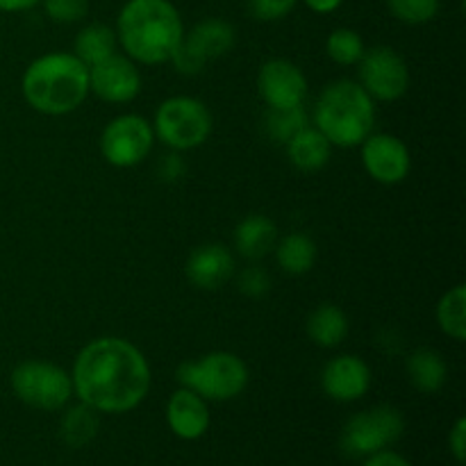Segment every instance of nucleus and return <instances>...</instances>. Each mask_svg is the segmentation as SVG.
<instances>
[{
  "mask_svg": "<svg viewBox=\"0 0 466 466\" xmlns=\"http://www.w3.org/2000/svg\"><path fill=\"white\" fill-rule=\"evenodd\" d=\"M73 394L98 414H123L148 396L146 355L121 337H98L73 362Z\"/></svg>",
  "mask_w": 466,
  "mask_h": 466,
  "instance_id": "f257e3e1",
  "label": "nucleus"
},
{
  "mask_svg": "<svg viewBox=\"0 0 466 466\" xmlns=\"http://www.w3.org/2000/svg\"><path fill=\"white\" fill-rule=\"evenodd\" d=\"M185 36L171 0H127L116 21V39L132 62L157 66L171 62Z\"/></svg>",
  "mask_w": 466,
  "mask_h": 466,
  "instance_id": "f03ea898",
  "label": "nucleus"
},
{
  "mask_svg": "<svg viewBox=\"0 0 466 466\" xmlns=\"http://www.w3.org/2000/svg\"><path fill=\"white\" fill-rule=\"evenodd\" d=\"M25 103L46 116H64L89 96V66L73 53H48L30 62L21 77Z\"/></svg>",
  "mask_w": 466,
  "mask_h": 466,
  "instance_id": "7ed1b4c3",
  "label": "nucleus"
},
{
  "mask_svg": "<svg viewBox=\"0 0 466 466\" xmlns=\"http://www.w3.org/2000/svg\"><path fill=\"white\" fill-rule=\"evenodd\" d=\"M376 126V105L360 82H330L314 105V127L339 148L362 144Z\"/></svg>",
  "mask_w": 466,
  "mask_h": 466,
  "instance_id": "20e7f679",
  "label": "nucleus"
},
{
  "mask_svg": "<svg viewBox=\"0 0 466 466\" xmlns=\"http://www.w3.org/2000/svg\"><path fill=\"white\" fill-rule=\"evenodd\" d=\"M177 382L205 400H232L248 387V367L228 350H214L177 367Z\"/></svg>",
  "mask_w": 466,
  "mask_h": 466,
  "instance_id": "39448f33",
  "label": "nucleus"
},
{
  "mask_svg": "<svg viewBox=\"0 0 466 466\" xmlns=\"http://www.w3.org/2000/svg\"><path fill=\"white\" fill-rule=\"evenodd\" d=\"M153 130L171 150L198 148L212 135V114L194 96H171L155 112Z\"/></svg>",
  "mask_w": 466,
  "mask_h": 466,
  "instance_id": "423d86ee",
  "label": "nucleus"
},
{
  "mask_svg": "<svg viewBox=\"0 0 466 466\" xmlns=\"http://www.w3.org/2000/svg\"><path fill=\"white\" fill-rule=\"evenodd\" d=\"M9 385L21 403L35 410H62L73 399L71 373L44 360H25L16 364Z\"/></svg>",
  "mask_w": 466,
  "mask_h": 466,
  "instance_id": "0eeeda50",
  "label": "nucleus"
},
{
  "mask_svg": "<svg viewBox=\"0 0 466 466\" xmlns=\"http://www.w3.org/2000/svg\"><path fill=\"white\" fill-rule=\"evenodd\" d=\"M405 431L403 414L391 405L364 410L346 421L341 432V451L350 458H369L400 440Z\"/></svg>",
  "mask_w": 466,
  "mask_h": 466,
  "instance_id": "6e6552de",
  "label": "nucleus"
},
{
  "mask_svg": "<svg viewBox=\"0 0 466 466\" xmlns=\"http://www.w3.org/2000/svg\"><path fill=\"white\" fill-rule=\"evenodd\" d=\"M153 144V126L139 114H121L112 118L100 135V153L116 168H132L144 162Z\"/></svg>",
  "mask_w": 466,
  "mask_h": 466,
  "instance_id": "1a4fd4ad",
  "label": "nucleus"
},
{
  "mask_svg": "<svg viewBox=\"0 0 466 466\" xmlns=\"http://www.w3.org/2000/svg\"><path fill=\"white\" fill-rule=\"evenodd\" d=\"M235 46V27L223 18H205L196 23L189 35L182 36V44L171 62L185 76H196L212 59L223 57Z\"/></svg>",
  "mask_w": 466,
  "mask_h": 466,
  "instance_id": "9d476101",
  "label": "nucleus"
},
{
  "mask_svg": "<svg viewBox=\"0 0 466 466\" xmlns=\"http://www.w3.org/2000/svg\"><path fill=\"white\" fill-rule=\"evenodd\" d=\"M360 85L373 100L391 103L403 98L410 86V68L390 46L364 50L360 59Z\"/></svg>",
  "mask_w": 466,
  "mask_h": 466,
  "instance_id": "9b49d317",
  "label": "nucleus"
},
{
  "mask_svg": "<svg viewBox=\"0 0 466 466\" xmlns=\"http://www.w3.org/2000/svg\"><path fill=\"white\" fill-rule=\"evenodd\" d=\"M364 171L380 185H400L412 171V155L403 139L376 132L362 141Z\"/></svg>",
  "mask_w": 466,
  "mask_h": 466,
  "instance_id": "f8f14e48",
  "label": "nucleus"
},
{
  "mask_svg": "<svg viewBox=\"0 0 466 466\" xmlns=\"http://www.w3.org/2000/svg\"><path fill=\"white\" fill-rule=\"evenodd\" d=\"M258 91L268 109L299 107L308 96V77L289 59H268L258 73Z\"/></svg>",
  "mask_w": 466,
  "mask_h": 466,
  "instance_id": "ddd939ff",
  "label": "nucleus"
},
{
  "mask_svg": "<svg viewBox=\"0 0 466 466\" xmlns=\"http://www.w3.org/2000/svg\"><path fill=\"white\" fill-rule=\"evenodd\" d=\"M89 91L105 103H130L141 91L139 68L127 55L114 53L112 57L89 66Z\"/></svg>",
  "mask_w": 466,
  "mask_h": 466,
  "instance_id": "4468645a",
  "label": "nucleus"
},
{
  "mask_svg": "<svg viewBox=\"0 0 466 466\" xmlns=\"http://www.w3.org/2000/svg\"><path fill=\"white\" fill-rule=\"evenodd\" d=\"M321 387L337 403H353L371 387V369L358 355H337L323 367Z\"/></svg>",
  "mask_w": 466,
  "mask_h": 466,
  "instance_id": "2eb2a0df",
  "label": "nucleus"
},
{
  "mask_svg": "<svg viewBox=\"0 0 466 466\" xmlns=\"http://www.w3.org/2000/svg\"><path fill=\"white\" fill-rule=\"evenodd\" d=\"M185 273L196 289H221L235 276V255L223 244H203L189 255Z\"/></svg>",
  "mask_w": 466,
  "mask_h": 466,
  "instance_id": "dca6fc26",
  "label": "nucleus"
},
{
  "mask_svg": "<svg viewBox=\"0 0 466 466\" xmlns=\"http://www.w3.org/2000/svg\"><path fill=\"white\" fill-rule=\"evenodd\" d=\"M209 421L212 417L203 396L187 387L173 391L167 403V423L173 435L185 441L200 440L209 431Z\"/></svg>",
  "mask_w": 466,
  "mask_h": 466,
  "instance_id": "f3484780",
  "label": "nucleus"
},
{
  "mask_svg": "<svg viewBox=\"0 0 466 466\" xmlns=\"http://www.w3.org/2000/svg\"><path fill=\"white\" fill-rule=\"evenodd\" d=\"M276 223L262 214H250L235 230V248L246 259H262L264 255L276 248Z\"/></svg>",
  "mask_w": 466,
  "mask_h": 466,
  "instance_id": "a211bd4d",
  "label": "nucleus"
},
{
  "mask_svg": "<svg viewBox=\"0 0 466 466\" xmlns=\"http://www.w3.org/2000/svg\"><path fill=\"white\" fill-rule=\"evenodd\" d=\"M285 146L287 155H289V162L294 164L299 171L312 173L330 162L332 144L317 130V127L305 126L303 130L296 132Z\"/></svg>",
  "mask_w": 466,
  "mask_h": 466,
  "instance_id": "6ab92c4d",
  "label": "nucleus"
},
{
  "mask_svg": "<svg viewBox=\"0 0 466 466\" xmlns=\"http://www.w3.org/2000/svg\"><path fill=\"white\" fill-rule=\"evenodd\" d=\"M405 371L410 382L423 394H435L444 387L449 378V364L441 358V353L432 349H419L405 360Z\"/></svg>",
  "mask_w": 466,
  "mask_h": 466,
  "instance_id": "aec40b11",
  "label": "nucleus"
},
{
  "mask_svg": "<svg viewBox=\"0 0 466 466\" xmlns=\"http://www.w3.org/2000/svg\"><path fill=\"white\" fill-rule=\"evenodd\" d=\"M308 337L321 349H335L349 335V319H346L344 309L337 305L323 303L314 309L305 323Z\"/></svg>",
  "mask_w": 466,
  "mask_h": 466,
  "instance_id": "412c9836",
  "label": "nucleus"
},
{
  "mask_svg": "<svg viewBox=\"0 0 466 466\" xmlns=\"http://www.w3.org/2000/svg\"><path fill=\"white\" fill-rule=\"evenodd\" d=\"M276 262L278 267L291 276H303V273L312 271L317 264V244L312 237L303 235V232H291L285 239L276 241Z\"/></svg>",
  "mask_w": 466,
  "mask_h": 466,
  "instance_id": "4be33fe9",
  "label": "nucleus"
},
{
  "mask_svg": "<svg viewBox=\"0 0 466 466\" xmlns=\"http://www.w3.org/2000/svg\"><path fill=\"white\" fill-rule=\"evenodd\" d=\"M116 32L112 27L103 25V23H91V25L82 27L76 36V44H73V50H76V57L82 59L86 66H94V64L103 62V59L112 57L116 53Z\"/></svg>",
  "mask_w": 466,
  "mask_h": 466,
  "instance_id": "5701e85b",
  "label": "nucleus"
},
{
  "mask_svg": "<svg viewBox=\"0 0 466 466\" xmlns=\"http://www.w3.org/2000/svg\"><path fill=\"white\" fill-rule=\"evenodd\" d=\"M100 419L98 412L89 405L80 403L76 408L68 410L62 417V426H59V435H62L64 444L71 449H80V446L89 444L96 435H98Z\"/></svg>",
  "mask_w": 466,
  "mask_h": 466,
  "instance_id": "b1692460",
  "label": "nucleus"
},
{
  "mask_svg": "<svg viewBox=\"0 0 466 466\" xmlns=\"http://www.w3.org/2000/svg\"><path fill=\"white\" fill-rule=\"evenodd\" d=\"M437 323L451 339H466V287L455 285L437 303Z\"/></svg>",
  "mask_w": 466,
  "mask_h": 466,
  "instance_id": "393cba45",
  "label": "nucleus"
},
{
  "mask_svg": "<svg viewBox=\"0 0 466 466\" xmlns=\"http://www.w3.org/2000/svg\"><path fill=\"white\" fill-rule=\"evenodd\" d=\"M364 41L362 36L358 35L350 27H337V30L330 32L326 41V53L328 57L335 64H341V66H353L362 59L364 55Z\"/></svg>",
  "mask_w": 466,
  "mask_h": 466,
  "instance_id": "a878e982",
  "label": "nucleus"
},
{
  "mask_svg": "<svg viewBox=\"0 0 466 466\" xmlns=\"http://www.w3.org/2000/svg\"><path fill=\"white\" fill-rule=\"evenodd\" d=\"M305 126H308V114H305L303 105L287 109H268L267 114V132L278 144H287Z\"/></svg>",
  "mask_w": 466,
  "mask_h": 466,
  "instance_id": "bb28decb",
  "label": "nucleus"
},
{
  "mask_svg": "<svg viewBox=\"0 0 466 466\" xmlns=\"http://www.w3.org/2000/svg\"><path fill=\"white\" fill-rule=\"evenodd\" d=\"M440 0H387L391 16L408 25H423L440 14Z\"/></svg>",
  "mask_w": 466,
  "mask_h": 466,
  "instance_id": "cd10ccee",
  "label": "nucleus"
},
{
  "mask_svg": "<svg viewBox=\"0 0 466 466\" xmlns=\"http://www.w3.org/2000/svg\"><path fill=\"white\" fill-rule=\"evenodd\" d=\"M46 16L55 23H77L89 12V0H41Z\"/></svg>",
  "mask_w": 466,
  "mask_h": 466,
  "instance_id": "c85d7f7f",
  "label": "nucleus"
},
{
  "mask_svg": "<svg viewBox=\"0 0 466 466\" xmlns=\"http://www.w3.org/2000/svg\"><path fill=\"white\" fill-rule=\"evenodd\" d=\"M299 0H248V12L258 21H280L289 16Z\"/></svg>",
  "mask_w": 466,
  "mask_h": 466,
  "instance_id": "c756f323",
  "label": "nucleus"
},
{
  "mask_svg": "<svg viewBox=\"0 0 466 466\" xmlns=\"http://www.w3.org/2000/svg\"><path fill=\"white\" fill-rule=\"evenodd\" d=\"M271 289V278L267 276V271L259 267H250L246 271H241L239 276V291L250 299H262L267 291Z\"/></svg>",
  "mask_w": 466,
  "mask_h": 466,
  "instance_id": "7c9ffc66",
  "label": "nucleus"
},
{
  "mask_svg": "<svg viewBox=\"0 0 466 466\" xmlns=\"http://www.w3.org/2000/svg\"><path fill=\"white\" fill-rule=\"evenodd\" d=\"M449 449L460 464L466 462V421L460 417L449 432Z\"/></svg>",
  "mask_w": 466,
  "mask_h": 466,
  "instance_id": "2f4dec72",
  "label": "nucleus"
},
{
  "mask_svg": "<svg viewBox=\"0 0 466 466\" xmlns=\"http://www.w3.org/2000/svg\"><path fill=\"white\" fill-rule=\"evenodd\" d=\"M364 466H410V462L403 458V455L385 449V451H378V453L369 455Z\"/></svg>",
  "mask_w": 466,
  "mask_h": 466,
  "instance_id": "473e14b6",
  "label": "nucleus"
},
{
  "mask_svg": "<svg viewBox=\"0 0 466 466\" xmlns=\"http://www.w3.org/2000/svg\"><path fill=\"white\" fill-rule=\"evenodd\" d=\"M41 0H0V12L5 14H18L27 12V9L36 7Z\"/></svg>",
  "mask_w": 466,
  "mask_h": 466,
  "instance_id": "72a5a7b5",
  "label": "nucleus"
},
{
  "mask_svg": "<svg viewBox=\"0 0 466 466\" xmlns=\"http://www.w3.org/2000/svg\"><path fill=\"white\" fill-rule=\"evenodd\" d=\"M303 3L317 14H332L335 9L341 7V3H344V0H303Z\"/></svg>",
  "mask_w": 466,
  "mask_h": 466,
  "instance_id": "f704fd0d",
  "label": "nucleus"
}]
</instances>
